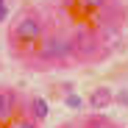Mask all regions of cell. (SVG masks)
<instances>
[{
  "mask_svg": "<svg viewBox=\"0 0 128 128\" xmlns=\"http://www.w3.org/2000/svg\"><path fill=\"white\" fill-rule=\"evenodd\" d=\"M11 128H39V122H36V120H31V117H22V120H17Z\"/></svg>",
  "mask_w": 128,
  "mask_h": 128,
  "instance_id": "cell-8",
  "label": "cell"
},
{
  "mask_svg": "<svg viewBox=\"0 0 128 128\" xmlns=\"http://www.w3.org/2000/svg\"><path fill=\"white\" fill-rule=\"evenodd\" d=\"M81 3V8H86V11H98V8H103L109 0H78Z\"/></svg>",
  "mask_w": 128,
  "mask_h": 128,
  "instance_id": "cell-7",
  "label": "cell"
},
{
  "mask_svg": "<svg viewBox=\"0 0 128 128\" xmlns=\"http://www.w3.org/2000/svg\"><path fill=\"white\" fill-rule=\"evenodd\" d=\"M72 56V42L64 34H45L36 45V58L42 61H64Z\"/></svg>",
  "mask_w": 128,
  "mask_h": 128,
  "instance_id": "cell-2",
  "label": "cell"
},
{
  "mask_svg": "<svg viewBox=\"0 0 128 128\" xmlns=\"http://www.w3.org/2000/svg\"><path fill=\"white\" fill-rule=\"evenodd\" d=\"M45 117H48V100L45 98H34L31 100V120L39 122V120H45Z\"/></svg>",
  "mask_w": 128,
  "mask_h": 128,
  "instance_id": "cell-6",
  "label": "cell"
},
{
  "mask_svg": "<svg viewBox=\"0 0 128 128\" xmlns=\"http://www.w3.org/2000/svg\"><path fill=\"white\" fill-rule=\"evenodd\" d=\"M70 42H72V56H78V58H92V56H98V50H100V39H98V34L89 31V28H78V31L70 36Z\"/></svg>",
  "mask_w": 128,
  "mask_h": 128,
  "instance_id": "cell-3",
  "label": "cell"
},
{
  "mask_svg": "<svg viewBox=\"0 0 128 128\" xmlns=\"http://www.w3.org/2000/svg\"><path fill=\"white\" fill-rule=\"evenodd\" d=\"M67 106L70 109H81V98L78 95H67Z\"/></svg>",
  "mask_w": 128,
  "mask_h": 128,
  "instance_id": "cell-9",
  "label": "cell"
},
{
  "mask_svg": "<svg viewBox=\"0 0 128 128\" xmlns=\"http://www.w3.org/2000/svg\"><path fill=\"white\" fill-rule=\"evenodd\" d=\"M67 3H75V0H67Z\"/></svg>",
  "mask_w": 128,
  "mask_h": 128,
  "instance_id": "cell-11",
  "label": "cell"
},
{
  "mask_svg": "<svg viewBox=\"0 0 128 128\" xmlns=\"http://www.w3.org/2000/svg\"><path fill=\"white\" fill-rule=\"evenodd\" d=\"M112 100H114V95H112V89L109 86H98V89H92V95H89V106L92 109H106V106H112Z\"/></svg>",
  "mask_w": 128,
  "mask_h": 128,
  "instance_id": "cell-5",
  "label": "cell"
},
{
  "mask_svg": "<svg viewBox=\"0 0 128 128\" xmlns=\"http://www.w3.org/2000/svg\"><path fill=\"white\" fill-rule=\"evenodd\" d=\"M8 17V6H6V0H0V22Z\"/></svg>",
  "mask_w": 128,
  "mask_h": 128,
  "instance_id": "cell-10",
  "label": "cell"
},
{
  "mask_svg": "<svg viewBox=\"0 0 128 128\" xmlns=\"http://www.w3.org/2000/svg\"><path fill=\"white\" fill-rule=\"evenodd\" d=\"M17 103H20V98L14 89H0V120H8L17 112Z\"/></svg>",
  "mask_w": 128,
  "mask_h": 128,
  "instance_id": "cell-4",
  "label": "cell"
},
{
  "mask_svg": "<svg viewBox=\"0 0 128 128\" xmlns=\"http://www.w3.org/2000/svg\"><path fill=\"white\" fill-rule=\"evenodd\" d=\"M42 36H45V22H42V17L28 11L17 20V25L11 28V39L17 45H39Z\"/></svg>",
  "mask_w": 128,
  "mask_h": 128,
  "instance_id": "cell-1",
  "label": "cell"
}]
</instances>
